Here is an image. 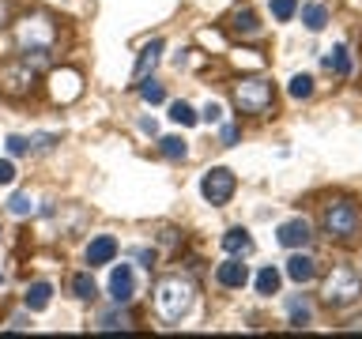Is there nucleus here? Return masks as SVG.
I'll return each instance as SVG.
<instances>
[{"instance_id":"nucleus-19","label":"nucleus","mask_w":362,"mask_h":339,"mask_svg":"<svg viewBox=\"0 0 362 339\" xmlns=\"http://www.w3.org/2000/svg\"><path fill=\"white\" fill-rule=\"evenodd\" d=\"M302 23H305V30H325L328 27V8L325 4H305L302 8Z\"/></svg>"},{"instance_id":"nucleus-25","label":"nucleus","mask_w":362,"mask_h":339,"mask_svg":"<svg viewBox=\"0 0 362 339\" xmlns=\"http://www.w3.org/2000/svg\"><path fill=\"white\" fill-rule=\"evenodd\" d=\"M140 98L151 102V106H158V102L166 98V87L158 83V79H147V76H144V79H140Z\"/></svg>"},{"instance_id":"nucleus-7","label":"nucleus","mask_w":362,"mask_h":339,"mask_svg":"<svg viewBox=\"0 0 362 339\" xmlns=\"http://www.w3.org/2000/svg\"><path fill=\"white\" fill-rule=\"evenodd\" d=\"M234 189H238V177L226 166H211L208 174L200 177V196L208 200L211 208H223V203L234 196Z\"/></svg>"},{"instance_id":"nucleus-6","label":"nucleus","mask_w":362,"mask_h":339,"mask_svg":"<svg viewBox=\"0 0 362 339\" xmlns=\"http://www.w3.org/2000/svg\"><path fill=\"white\" fill-rule=\"evenodd\" d=\"M34 79H38V68L27 64V61L0 64V95H8V98H27L30 90H34Z\"/></svg>"},{"instance_id":"nucleus-28","label":"nucleus","mask_w":362,"mask_h":339,"mask_svg":"<svg viewBox=\"0 0 362 339\" xmlns=\"http://www.w3.org/2000/svg\"><path fill=\"white\" fill-rule=\"evenodd\" d=\"M98 328H102V332H113V328H129V316H124V313H102V316H98Z\"/></svg>"},{"instance_id":"nucleus-31","label":"nucleus","mask_w":362,"mask_h":339,"mask_svg":"<svg viewBox=\"0 0 362 339\" xmlns=\"http://www.w3.org/2000/svg\"><path fill=\"white\" fill-rule=\"evenodd\" d=\"M16 181V162L11 158H0V185H11Z\"/></svg>"},{"instance_id":"nucleus-22","label":"nucleus","mask_w":362,"mask_h":339,"mask_svg":"<svg viewBox=\"0 0 362 339\" xmlns=\"http://www.w3.org/2000/svg\"><path fill=\"white\" fill-rule=\"evenodd\" d=\"M72 294L79 302H95L98 298V287H95V279H90V271H79V275L72 279Z\"/></svg>"},{"instance_id":"nucleus-12","label":"nucleus","mask_w":362,"mask_h":339,"mask_svg":"<svg viewBox=\"0 0 362 339\" xmlns=\"http://www.w3.org/2000/svg\"><path fill=\"white\" fill-rule=\"evenodd\" d=\"M163 49H166V42L163 38H151L140 49V56H136V68H132V79H144L147 72H151V68L158 64V56H163Z\"/></svg>"},{"instance_id":"nucleus-13","label":"nucleus","mask_w":362,"mask_h":339,"mask_svg":"<svg viewBox=\"0 0 362 339\" xmlns=\"http://www.w3.org/2000/svg\"><path fill=\"white\" fill-rule=\"evenodd\" d=\"M49 302H53V287H49L45 279L30 282V287H27V294H23V305H27L30 313H42V309H49Z\"/></svg>"},{"instance_id":"nucleus-30","label":"nucleus","mask_w":362,"mask_h":339,"mask_svg":"<svg viewBox=\"0 0 362 339\" xmlns=\"http://www.w3.org/2000/svg\"><path fill=\"white\" fill-rule=\"evenodd\" d=\"M200 121H208V124H219V121H223V106H219V102H208V106L200 109Z\"/></svg>"},{"instance_id":"nucleus-34","label":"nucleus","mask_w":362,"mask_h":339,"mask_svg":"<svg viewBox=\"0 0 362 339\" xmlns=\"http://www.w3.org/2000/svg\"><path fill=\"white\" fill-rule=\"evenodd\" d=\"M0 282H4V271H0Z\"/></svg>"},{"instance_id":"nucleus-24","label":"nucleus","mask_w":362,"mask_h":339,"mask_svg":"<svg viewBox=\"0 0 362 339\" xmlns=\"http://www.w3.org/2000/svg\"><path fill=\"white\" fill-rule=\"evenodd\" d=\"M8 211L16 215V219H27V215H34V196L30 192H16V196L8 200Z\"/></svg>"},{"instance_id":"nucleus-16","label":"nucleus","mask_w":362,"mask_h":339,"mask_svg":"<svg viewBox=\"0 0 362 339\" xmlns=\"http://www.w3.org/2000/svg\"><path fill=\"white\" fill-rule=\"evenodd\" d=\"M321 64H325V72H332V76H351V53H347V45L328 49Z\"/></svg>"},{"instance_id":"nucleus-15","label":"nucleus","mask_w":362,"mask_h":339,"mask_svg":"<svg viewBox=\"0 0 362 339\" xmlns=\"http://www.w3.org/2000/svg\"><path fill=\"white\" fill-rule=\"evenodd\" d=\"M223 249L230 256H245V253H253V237H249V230H242V226H230V230L223 234Z\"/></svg>"},{"instance_id":"nucleus-33","label":"nucleus","mask_w":362,"mask_h":339,"mask_svg":"<svg viewBox=\"0 0 362 339\" xmlns=\"http://www.w3.org/2000/svg\"><path fill=\"white\" fill-rule=\"evenodd\" d=\"M140 129H144L147 136H155V132H158V124H155V117H144V121H140Z\"/></svg>"},{"instance_id":"nucleus-10","label":"nucleus","mask_w":362,"mask_h":339,"mask_svg":"<svg viewBox=\"0 0 362 339\" xmlns=\"http://www.w3.org/2000/svg\"><path fill=\"white\" fill-rule=\"evenodd\" d=\"M215 279H219V287H226V290H242L249 282V268L242 264V256H230L226 264H219Z\"/></svg>"},{"instance_id":"nucleus-18","label":"nucleus","mask_w":362,"mask_h":339,"mask_svg":"<svg viewBox=\"0 0 362 339\" xmlns=\"http://www.w3.org/2000/svg\"><path fill=\"white\" fill-rule=\"evenodd\" d=\"M287 321H291V328H310L313 324V305L305 298H291L287 302Z\"/></svg>"},{"instance_id":"nucleus-21","label":"nucleus","mask_w":362,"mask_h":339,"mask_svg":"<svg viewBox=\"0 0 362 339\" xmlns=\"http://www.w3.org/2000/svg\"><path fill=\"white\" fill-rule=\"evenodd\" d=\"M158 151H163V158H170V162H181V158L189 155V147L181 136H163V140H158Z\"/></svg>"},{"instance_id":"nucleus-29","label":"nucleus","mask_w":362,"mask_h":339,"mask_svg":"<svg viewBox=\"0 0 362 339\" xmlns=\"http://www.w3.org/2000/svg\"><path fill=\"white\" fill-rule=\"evenodd\" d=\"M4 143H8V155H16V158L19 155H30V136H8Z\"/></svg>"},{"instance_id":"nucleus-20","label":"nucleus","mask_w":362,"mask_h":339,"mask_svg":"<svg viewBox=\"0 0 362 339\" xmlns=\"http://www.w3.org/2000/svg\"><path fill=\"white\" fill-rule=\"evenodd\" d=\"M279 282H283V279H279V271L272 268V264L257 271V294H264V298H272V294H279Z\"/></svg>"},{"instance_id":"nucleus-32","label":"nucleus","mask_w":362,"mask_h":339,"mask_svg":"<svg viewBox=\"0 0 362 339\" xmlns=\"http://www.w3.org/2000/svg\"><path fill=\"white\" fill-rule=\"evenodd\" d=\"M238 143V124H223V147H234Z\"/></svg>"},{"instance_id":"nucleus-17","label":"nucleus","mask_w":362,"mask_h":339,"mask_svg":"<svg viewBox=\"0 0 362 339\" xmlns=\"http://www.w3.org/2000/svg\"><path fill=\"white\" fill-rule=\"evenodd\" d=\"M287 275H291L294 282H310V279H317V264H313L305 253H298V256L287 260Z\"/></svg>"},{"instance_id":"nucleus-3","label":"nucleus","mask_w":362,"mask_h":339,"mask_svg":"<svg viewBox=\"0 0 362 339\" xmlns=\"http://www.w3.org/2000/svg\"><path fill=\"white\" fill-rule=\"evenodd\" d=\"M272 102H276V87H272V79H264V76H242L234 83V109L238 113L260 117V113L272 109Z\"/></svg>"},{"instance_id":"nucleus-14","label":"nucleus","mask_w":362,"mask_h":339,"mask_svg":"<svg viewBox=\"0 0 362 339\" xmlns=\"http://www.w3.org/2000/svg\"><path fill=\"white\" fill-rule=\"evenodd\" d=\"M230 30L238 34V38H257V34H260L257 11H253V8H238L234 16H230Z\"/></svg>"},{"instance_id":"nucleus-26","label":"nucleus","mask_w":362,"mask_h":339,"mask_svg":"<svg viewBox=\"0 0 362 339\" xmlns=\"http://www.w3.org/2000/svg\"><path fill=\"white\" fill-rule=\"evenodd\" d=\"M272 16H276V23H291L298 16V0H272Z\"/></svg>"},{"instance_id":"nucleus-1","label":"nucleus","mask_w":362,"mask_h":339,"mask_svg":"<svg viewBox=\"0 0 362 339\" xmlns=\"http://www.w3.org/2000/svg\"><path fill=\"white\" fill-rule=\"evenodd\" d=\"M53 42H57V27H53L49 16H23L16 23V45H19V53L27 64L42 68L49 61Z\"/></svg>"},{"instance_id":"nucleus-11","label":"nucleus","mask_w":362,"mask_h":339,"mask_svg":"<svg viewBox=\"0 0 362 339\" xmlns=\"http://www.w3.org/2000/svg\"><path fill=\"white\" fill-rule=\"evenodd\" d=\"M113 256H117V237H110V234H98L95 242L87 245V264L90 268L113 264Z\"/></svg>"},{"instance_id":"nucleus-8","label":"nucleus","mask_w":362,"mask_h":339,"mask_svg":"<svg viewBox=\"0 0 362 339\" xmlns=\"http://www.w3.org/2000/svg\"><path fill=\"white\" fill-rule=\"evenodd\" d=\"M110 298H113V305H129L136 298V271L129 264L113 268V275H110Z\"/></svg>"},{"instance_id":"nucleus-9","label":"nucleus","mask_w":362,"mask_h":339,"mask_svg":"<svg viewBox=\"0 0 362 339\" xmlns=\"http://www.w3.org/2000/svg\"><path fill=\"white\" fill-rule=\"evenodd\" d=\"M276 237H279L283 249H305V245L313 242V226L305 222V219H287L276 230Z\"/></svg>"},{"instance_id":"nucleus-2","label":"nucleus","mask_w":362,"mask_h":339,"mask_svg":"<svg viewBox=\"0 0 362 339\" xmlns=\"http://www.w3.org/2000/svg\"><path fill=\"white\" fill-rule=\"evenodd\" d=\"M192 302H197V287L185 275H163L155 282V313L166 324H177L181 316H189Z\"/></svg>"},{"instance_id":"nucleus-5","label":"nucleus","mask_w":362,"mask_h":339,"mask_svg":"<svg viewBox=\"0 0 362 339\" xmlns=\"http://www.w3.org/2000/svg\"><path fill=\"white\" fill-rule=\"evenodd\" d=\"M362 298V279L355 268H332V275L325 279V302L336 305V309H344V305H355Z\"/></svg>"},{"instance_id":"nucleus-23","label":"nucleus","mask_w":362,"mask_h":339,"mask_svg":"<svg viewBox=\"0 0 362 339\" xmlns=\"http://www.w3.org/2000/svg\"><path fill=\"white\" fill-rule=\"evenodd\" d=\"M170 121L174 124H185V129H192V124L200 121V113L189 106V102H170Z\"/></svg>"},{"instance_id":"nucleus-4","label":"nucleus","mask_w":362,"mask_h":339,"mask_svg":"<svg viewBox=\"0 0 362 339\" xmlns=\"http://www.w3.org/2000/svg\"><path fill=\"white\" fill-rule=\"evenodd\" d=\"M321 230H325L328 237H336V242H351V237L362 230V211H358V203H351V200L325 203V211H321Z\"/></svg>"},{"instance_id":"nucleus-27","label":"nucleus","mask_w":362,"mask_h":339,"mask_svg":"<svg viewBox=\"0 0 362 339\" xmlns=\"http://www.w3.org/2000/svg\"><path fill=\"white\" fill-rule=\"evenodd\" d=\"M287 90H291V98H298V102H302V98H310V95H313V76H305V72H302V76H294Z\"/></svg>"}]
</instances>
